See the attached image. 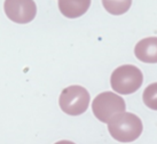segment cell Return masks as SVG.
Wrapping results in <instances>:
<instances>
[{"label": "cell", "mask_w": 157, "mask_h": 144, "mask_svg": "<svg viewBox=\"0 0 157 144\" xmlns=\"http://www.w3.org/2000/svg\"><path fill=\"white\" fill-rule=\"evenodd\" d=\"M108 129L113 138L118 142L128 143L139 138L144 127L138 116L130 112H122L110 119Z\"/></svg>", "instance_id": "cell-1"}, {"label": "cell", "mask_w": 157, "mask_h": 144, "mask_svg": "<svg viewBox=\"0 0 157 144\" xmlns=\"http://www.w3.org/2000/svg\"><path fill=\"white\" fill-rule=\"evenodd\" d=\"M144 83V76L139 68L131 64L118 66L110 77V85L118 94L128 95L135 93Z\"/></svg>", "instance_id": "cell-2"}, {"label": "cell", "mask_w": 157, "mask_h": 144, "mask_svg": "<svg viewBox=\"0 0 157 144\" xmlns=\"http://www.w3.org/2000/svg\"><path fill=\"white\" fill-rule=\"evenodd\" d=\"M93 113L101 122H108L116 114L125 112L126 104L122 96L113 92L101 93L92 103Z\"/></svg>", "instance_id": "cell-3"}, {"label": "cell", "mask_w": 157, "mask_h": 144, "mask_svg": "<svg viewBox=\"0 0 157 144\" xmlns=\"http://www.w3.org/2000/svg\"><path fill=\"white\" fill-rule=\"evenodd\" d=\"M59 104L64 113L69 116L83 114L90 104V93L82 86H70L62 90Z\"/></svg>", "instance_id": "cell-4"}, {"label": "cell", "mask_w": 157, "mask_h": 144, "mask_svg": "<svg viewBox=\"0 0 157 144\" xmlns=\"http://www.w3.org/2000/svg\"><path fill=\"white\" fill-rule=\"evenodd\" d=\"M4 9L7 17L18 24L30 23L37 14L33 0H5Z\"/></svg>", "instance_id": "cell-5"}, {"label": "cell", "mask_w": 157, "mask_h": 144, "mask_svg": "<svg viewBox=\"0 0 157 144\" xmlns=\"http://www.w3.org/2000/svg\"><path fill=\"white\" fill-rule=\"evenodd\" d=\"M134 54L144 63H157V37H149L135 45Z\"/></svg>", "instance_id": "cell-6"}, {"label": "cell", "mask_w": 157, "mask_h": 144, "mask_svg": "<svg viewBox=\"0 0 157 144\" xmlns=\"http://www.w3.org/2000/svg\"><path fill=\"white\" fill-rule=\"evenodd\" d=\"M91 6V0H59V9L63 16L77 18L83 16Z\"/></svg>", "instance_id": "cell-7"}, {"label": "cell", "mask_w": 157, "mask_h": 144, "mask_svg": "<svg viewBox=\"0 0 157 144\" xmlns=\"http://www.w3.org/2000/svg\"><path fill=\"white\" fill-rule=\"evenodd\" d=\"M105 9L113 15H122L130 9L132 0H102Z\"/></svg>", "instance_id": "cell-8"}, {"label": "cell", "mask_w": 157, "mask_h": 144, "mask_svg": "<svg viewBox=\"0 0 157 144\" xmlns=\"http://www.w3.org/2000/svg\"><path fill=\"white\" fill-rule=\"evenodd\" d=\"M142 100L149 109L157 111V83H150L148 87L144 89Z\"/></svg>", "instance_id": "cell-9"}, {"label": "cell", "mask_w": 157, "mask_h": 144, "mask_svg": "<svg viewBox=\"0 0 157 144\" xmlns=\"http://www.w3.org/2000/svg\"><path fill=\"white\" fill-rule=\"evenodd\" d=\"M55 144H76V143L70 142V141H60V142H56Z\"/></svg>", "instance_id": "cell-10"}]
</instances>
